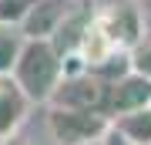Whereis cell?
<instances>
[{
	"instance_id": "cell-1",
	"label": "cell",
	"mask_w": 151,
	"mask_h": 145,
	"mask_svg": "<svg viewBox=\"0 0 151 145\" xmlns=\"http://www.w3.org/2000/svg\"><path fill=\"white\" fill-rule=\"evenodd\" d=\"M10 74L34 105H47L54 88L64 78V54L57 51L50 37H24V47L17 54Z\"/></svg>"
},
{
	"instance_id": "cell-2",
	"label": "cell",
	"mask_w": 151,
	"mask_h": 145,
	"mask_svg": "<svg viewBox=\"0 0 151 145\" xmlns=\"http://www.w3.org/2000/svg\"><path fill=\"white\" fill-rule=\"evenodd\" d=\"M47 132L57 145H84L111 132V115L97 111V108L47 105Z\"/></svg>"
},
{
	"instance_id": "cell-3",
	"label": "cell",
	"mask_w": 151,
	"mask_h": 145,
	"mask_svg": "<svg viewBox=\"0 0 151 145\" xmlns=\"http://www.w3.org/2000/svg\"><path fill=\"white\" fill-rule=\"evenodd\" d=\"M104 98H108V78L94 74V71H77V74H64L60 78V85L54 88V95H50L47 105L97 108V111H104Z\"/></svg>"
},
{
	"instance_id": "cell-4",
	"label": "cell",
	"mask_w": 151,
	"mask_h": 145,
	"mask_svg": "<svg viewBox=\"0 0 151 145\" xmlns=\"http://www.w3.org/2000/svg\"><path fill=\"white\" fill-rule=\"evenodd\" d=\"M141 105H151V78L138 74V71H124V74L108 81L104 111L111 118L121 111H131V108H141Z\"/></svg>"
},
{
	"instance_id": "cell-5",
	"label": "cell",
	"mask_w": 151,
	"mask_h": 145,
	"mask_svg": "<svg viewBox=\"0 0 151 145\" xmlns=\"http://www.w3.org/2000/svg\"><path fill=\"white\" fill-rule=\"evenodd\" d=\"M101 27L108 31V37L118 44L121 51H131L134 44L141 41V20H138V10L131 4H111L104 10H94Z\"/></svg>"
},
{
	"instance_id": "cell-6",
	"label": "cell",
	"mask_w": 151,
	"mask_h": 145,
	"mask_svg": "<svg viewBox=\"0 0 151 145\" xmlns=\"http://www.w3.org/2000/svg\"><path fill=\"white\" fill-rule=\"evenodd\" d=\"M30 105L34 101L24 95V88L14 81V74H0V138L24 128Z\"/></svg>"
},
{
	"instance_id": "cell-7",
	"label": "cell",
	"mask_w": 151,
	"mask_h": 145,
	"mask_svg": "<svg viewBox=\"0 0 151 145\" xmlns=\"http://www.w3.org/2000/svg\"><path fill=\"white\" fill-rule=\"evenodd\" d=\"M64 14H67L64 0H34V7L20 24V34L24 37H50L57 24L64 20Z\"/></svg>"
},
{
	"instance_id": "cell-8",
	"label": "cell",
	"mask_w": 151,
	"mask_h": 145,
	"mask_svg": "<svg viewBox=\"0 0 151 145\" xmlns=\"http://www.w3.org/2000/svg\"><path fill=\"white\" fill-rule=\"evenodd\" d=\"M111 132H118L131 145H151V105L131 108L111 118Z\"/></svg>"
},
{
	"instance_id": "cell-9",
	"label": "cell",
	"mask_w": 151,
	"mask_h": 145,
	"mask_svg": "<svg viewBox=\"0 0 151 145\" xmlns=\"http://www.w3.org/2000/svg\"><path fill=\"white\" fill-rule=\"evenodd\" d=\"M24 47V34L20 27H10V24H0V74H10L17 54Z\"/></svg>"
},
{
	"instance_id": "cell-10",
	"label": "cell",
	"mask_w": 151,
	"mask_h": 145,
	"mask_svg": "<svg viewBox=\"0 0 151 145\" xmlns=\"http://www.w3.org/2000/svg\"><path fill=\"white\" fill-rule=\"evenodd\" d=\"M30 7H34V0H0V24L20 27Z\"/></svg>"
},
{
	"instance_id": "cell-11",
	"label": "cell",
	"mask_w": 151,
	"mask_h": 145,
	"mask_svg": "<svg viewBox=\"0 0 151 145\" xmlns=\"http://www.w3.org/2000/svg\"><path fill=\"white\" fill-rule=\"evenodd\" d=\"M128 61H131V71L151 78V37H141L134 47L128 51Z\"/></svg>"
},
{
	"instance_id": "cell-12",
	"label": "cell",
	"mask_w": 151,
	"mask_h": 145,
	"mask_svg": "<svg viewBox=\"0 0 151 145\" xmlns=\"http://www.w3.org/2000/svg\"><path fill=\"white\" fill-rule=\"evenodd\" d=\"M0 145H30V142L24 138L20 132H14V135H7V138H0Z\"/></svg>"
},
{
	"instance_id": "cell-13",
	"label": "cell",
	"mask_w": 151,
	"mask_h": 145,
	"mask_svg": "<svg viewBox=\"0 0 151 145\" xmlns=\"http://www.w3.org/2000/svg\"><path fill=\"white\" fill-rule=\"evenodd\" d=\"M108 145H131V142H124L118 132H108Z\"/></svg>"
},
{
	"instance_id": "cell-14",
	"label": "cell",
	"mask_w": 151,
	"mask_h": 145,
	"mask_svg": "<svg viewBox=\"0 0 151 145\" xmlns=\"http://www.w3.org/2000/svg\"><path fill=\"white\" fill-rule=\"evenodd\" d=\"M84 145H108V135L104 138H94V142H84Z\"/></svg>"
}]
</instances>
